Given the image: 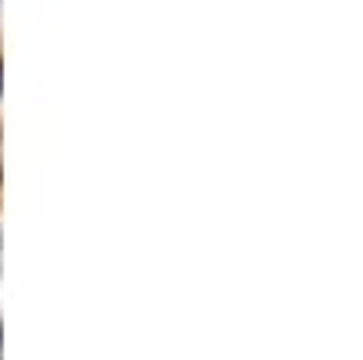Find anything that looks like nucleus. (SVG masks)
<instances>
[]
</instances>
